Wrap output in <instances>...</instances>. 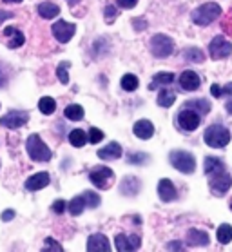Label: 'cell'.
Segmentation results:
<instances>
[{
	"label": "cell",
	"mask_w": 232,
	"mask_h": 252,
	"mask_svg": "<svg viewBox=\"0 0 232 252\" xmlns=\"http://www.w3.org/2000/svg\"><path fill=\"white\" fill-rule=\"evenodd\" d=\"M138 4V0H118V6L124 9H133Z\"/></svg>",
	"instance_id": "42"
},
{
	"label": "cell",
	"mask_w": 232,
	"mask_h": 252,
	"mask_svg": "<svg viewBox=\"0 0 232 252\" xmlns=\"http://www.w3.org/2000/svg\"><path fill=\"white\" fill-rule=\"evenodd\" d=\"M210 93H212V96L214 98H220V96H232V84H227V86L220 87V86H210Z\"/></svg>",
	"instance_id": "34"
},
{
	"label": "cell",
	"mask_w": 232,
	"mask_h": 252,
	"mask_svg": "<svg viewBox=\"0 0 232 252\" xmlns=\"http://www.w3.org/2000/svg\"><path fill=\"white\" fill-rule=\"evenodd\" d=\"M49 185V174L47 172H36L33 176L28 178V182H26V189L28 190H40L47 187Z\"/></svg>",
	"instance_id": "17"
},
{
	"label": "cell",
	"mask_w": 232,
	"mask_h": 252,
	"mask_svg": "<svg viewBox=\"0 0 232 252\" xmlns=\"http://www.w3.org/2000/svg\"><path fill=\"white\" fill-rule=\"evenodd\" d=\"M98 156H100L102 160H118L120 156H122V145L116 142H111L109 145H105L103 149L98 151Z\"/></svg>",
	"instance_id": "20"
},
{
	"label": "cell",
	"mask_w": 232,
	"mask_h": 252,
	"mask_svg": "<svg viewBox=\"0 0 232 252\" xmlns=\"http://www.w3.org/2000/svg\"><path fill=\"white\" fill-rule=\"evenodd\" d=\"M6 82H7V78H6L4 75H2V71H0V87L6 86Z\"/></svg>",
	"instance_id": "47"
},
{
	"label": "cell",
	"mask_w": 232,
	"mask_h": 252,
	"mask_svg": "<svg viewBox=\"0 0 232 252\" xmlns=\"http://www.w3.org/2000/svg\"><path fill=\"white\" fill-rule=\"evenodd\" d=\"M51 31H53V36H55L58 42L67 44V42L73 38L74 31H76V26H74V24L66 22V20H58L57 24H53Z\"/></svg>",
	"instance_id": "9"
},
{
	"label": "cell",
	"mask_w": 232,
	"mask_h": 252,
	"mask_svg": "<svg viewBox=\"0 0 232 252\" xmlns=\"http://www.w3.org/2000/svg\"><path fill=\"white\" fill-rule=\"evenodd\" d=\"M85 209V200L84 196H76L73 200L69 201V212H71V216H80Z\"/></svg>",
	"instance_id": "31"
},
{
	"label": "cell",
	"mask_w": 232,
	"mask_h": 252,
	"mask_svg": "<svg viewBox=\"0 0 232 252\" xmlns=\"http://www.w3.org/2000/svg\"><path fill=\"white\" fill-rule=\"evenodd\" d=\"M174 100H176L174 91H170V89H162L156 102H158L160 107H170V105L174 103Z\"/></svg>",
	"instance_id": "27"
},
{
	"label": "cell",
	"mask_w": 232,
	"mask_h": 252,
	"mask_svg": "<svg viewBox=\"0 0 232 252\" xmlns=\"http://www.w3.org/2000/svg\"><path fill=\"white\" fill-rule=\"evenodd\" d=\"M209 234L205 232V230H199V229H191L187 232V243L193 247H207L209 245Z\"/></svg>",
	"instance_id": "19"
},
{
	"label": "cell",
	"mask_w": 232,
	"mask_h": 252,
	"mask_svg": "<svg viewBox=\"0 0 232 252\" xmlns=\"http://www.w3.org/2000/svg\"><path fill=\"white\" fill-rule=\"evenodd\" d=\"M231 209H232V200H231Z\"/></svg>",
	"instance_id": "51"
},
{
	"label": "cell",
	"mask_w": 232,
	"mask_h": 252,
	"mask_svg": "<svg viewBox=\"0 0 232 252\" xmlns=\"http://www.w3.org/2000/svg\"><path fill=\"white\" fill-rule=\"evenodd\" d=\"M220 15H221V7L216 2H207V4H201L199 7H196L191 17H193V22L196 26H209Z\"/></svg>",
	"instance_id": "3"
},
{
	"label": "cell",
	"mask_w": 232,
	"mask_h": 252,
	"mask_svg": "<svg viewBox=\"0 0 232 252\" xmlns=\"http://www.w3.org/2000/svg\"><path fill=\"white\" fill-rule=\"evenodd\" d=\"M116 17H118V11H116V7H114V6H107V7H105V22L111 24Z\"/></svg>",
	"instance_id": "40"
},
{
	"label": "cell",
	"mask_w": 232,
	"mask_h": 252,
	"mask_svg": "<svg viewBox=\"0 0 232 252\" xmlns=\"http://www.w3.org/2000/svg\"><path fill=\"white\" fill-rule=\"evenodd\" d=\"M227 111H229V115H232V100H229V102H227Z\"/></svg>",
	"instance_id": "48"
},
{
	"label": "cell",
	"mask_w": 232,
	"mask_h": 252,
	"mask_svg": "<svg viewBox=\"0 0 232 252\" xmlns=\"http://www.w3.org/2000/svg\"><path fill=\"white\" fill-rule=\"evenodd\" d=\"M67 67H69V62H62L57 69V75L62 84H69V76H67V71H66Z\"/></svg>",
	"instance_id": "37"
},
{
	"label": "cell",
	"mask_w": 232,
	"mask_h": 252,
	"mask_svg": "<svg viewBox=\"0 0 232 252\" xmlns=\"http://www.w3.org/2000/svg\"><path fill=\"white\" fill-rule=\"evenodd\" d=\"M203 140L212 149H223L231 142V131L220 124H214V126H209L205 129Z\"/></svg>",
	"instance_id": "2"
},
{
	"label": "cell",
	"mask_w": 232,
	"mask_h": 252,
	"mask_svg": "<svg viewBox=\"0 0 232 252\" xmlns=\"http://www.w3.org/2000/svg\"><path fill=\"white\" fill-rule=\"evenodd\" d=\"M199 122H201V116L196 109H191V107H185L178 113V126L187 132L196 131L199 127Z\"/></svg>",
	"instance_id": "7"
},
{
	"label": "cell",
	"mask_w": 232,
	"mask_h": 252,
	"mask_svg": "<svg viewBox=\"0 0 232 252\" xmlns=\"http://www.w3.org/2000/svg\"><path fill=\"white\" fill-rule=\"evenodd\" d=\"M85 251L87 252H109L111 251V245H109V240L103 234H93V236H89V240H87Z\"/></svg>",
	"instance_id": "13"
},
{
	"label": "cell",
	"mask_w": 232,
	"mask_h": 252,
	"mask_svg": "<svg viewBox=\"0 0 232 252\" xmlns=\"http://www.w3.org/2000/svg\"><path fill=\"white\" fill-rule=\"evenodd\" d=\"M29 120V115L24 111H11L6 116L0 118V126L7 127V129H18V127L26 126Z\"/></svg>",
	"instance_id": "10"
},
{
	"label": "cell",
	"mask_w": 232,
	"mask_h": 252,
	"mask_svg": "<svg viewBox=\"0 0 232 252\" xmlns=\"http://www.w3.org/2000/svg\"><path fill=\"white\" fill-rule=\"evenodd\" d=\"M140 187H142V182L136 176H125L120 184V192L124 196H136L140 192Z\"/></svg>",
	"instance_id": "16"
},
{
	"label": "cell",
	"mask_w": 232,
	"mask_h": 252,
	"mask_svg": "<svg viewBox=\"0 0 232 252\" xmlns=\"http://www.w3.org/2000/svg\"><path fill=\"white\" fill-rule=\"evenodd\" d=\"M4 34H6V36H11V40H9V44H7L11 49L24 46V42H26V36H24V34L15 28H6L4 29Z\"/></svg>",
	"instance_id": "22"
},
{
	"label": "cell",
	"mask_w": 232,
	"mask_h": 252,
	"mask_svg": "<svg viewBox=\"0 0 232 252\" xmlns=\"http://www.w3.org/2000/svg\"><path fill=\"white\" fill-rule=\"evenodd\" d=\"M67 2H69V6H73V4H76L78 0H67Z\"/></svg>",
	"instance_id": "50"
},
{
	"label": "cell",
	"mask_w": 232,
	"mask_h": 252,
	"mask_svg": "<svg viewBox=\"0 0 232 252\" xmlns=\"http://www.w3.org/2000/svg\"><path fill=\"white\" fill-rule=\"evenodd\" d=\"M136 26V31H142L143 28H145V26H147V22L145 24H142V20H134V22H133Z\"/></svg>",
	"instance_id": "45"
},
{
	"label": "cell",
	"mask_w": 232,
	"mask_h": 252,
	"mask_svg": "<svg viewBox=\"0 0 232 252\" xmlns=\"http://www.w3.org/2000/svg\"><path fill=\"white\" fill-rule=\"evenodd\" d=\"M133 132H134V136H138L140 140H149V138H153V134H154L153 122L138 120L134 124V127H133Z\"/></svg>",
	"instance_id": "18"
},
{
	"label": "cell",
	"mask_w": 232,
	"mask_h": 252,
	"mask_svg": "<svg viewBox=\"0 0 232 252\" xmlns=\"http://www.w3.org/2000/svg\"><path fill=\"white\" fill-rule=\"evenodd\" d=\"M138 78L134 75H124L122 76V80H120V86L124 91H136L138 89Z\"/></svg>",
	"instance_id": "32"
},
{
	"label": "cell",
	"mask_w": 232,
	"mask_h": 252,
	"mask_svg": "<svg viewBox=\"0 0 232 252\" xmlns=\"http://www.w3.org/2000/svg\"><path fill=\"white\" fill-rule=\"evenodd\" d=\"M172 51H174V42L170 36L158 33L151 38V53L156 58H167L172 55Z\"/></svg>",
	"instance_id": "6"
},
{
	"label": "cell",
	"mask_w": 232,
	"mask_h": 252,
	"mask_svg": "<svg viewBox=\"0 0 232 252\" xmlns=\"http://www.w3.org/2000/svg\"><path fill=\"white\" fill-rule=\"evenodd\" d=\"M69 142H71V145L73 147H84L85 142H87V134H85V131H82V129H73V131L69 132Z\"/></svg>",
	"instance_id": "25"
},
{
	"label": "cell",
	"mask_w": 232,
	"mask_h": 252,
	"mask_svg": "<svg viewBox=\"0 0 232 252\" xmlns=\"http://www.w3.org/2000/svg\"><path fill=\"white\" fill-rule=\"evenodd\" d=\"M62 252L64 251V247L58 243L57 240H53V238H45L44 240V247H42V252Z\"/></svg>",
	"instance_id": "36"
},
{
	"label": "cell",
	"mask_w": 232,
	"mask_h": 252,
	"mask_svg": "<svg viewBox=\"0 0 232 252\" xmlns=\"http://www.w3.org/2000/svg\"><path fill=\"white\" fill-rule=\"evenodd\" d=\"M205 174L209 178V187L212 194L223 196L232 187V176L227 172L225 163L216 156L205 158Z\"/></svg>",
	"instance_id": "1"
},
{
	"label": "cell",
	"mask_w": 232,
	"mask_h": 252,
	"mask_svg": "<svg viewBox=\"0 0 232 252\" xmlns=\"http://www.w3.org/2000/svg\"><path fill=\"white\" fill-rule=\"evenodd\" d=\"M64 115H66V118H67V120L80 122L82 118H84L85 113H84V107H82V105H78V103H71V105H67V107H66Z\"/></svg>",
	"instance_id": "23"
},
{
	"label": "cell",
	"mask_w": 232,
	"mask_h": 252,
	"mask_svg": "<svg viewBox=\"0 0 232 252\" xmlns=\"http://www.w3.org/2000/svg\"><path fill=\"white\" fill-rule=\"evenodd\" d=\"M216 238L220 241L221 245H227L232 241V227L229 223H223L218 227V232H216Z\"/></svg>",
	"instance_id": "26"
},
{
	"label": "cell",
	"mask_w": 232,
	"mask_h": 252,
	"mask_svg": "<svg viewBox=\"0 0 232 252\" xmlns=\"http://www.w3.org/2000/svg\"><path fill=\"white\" fill-rule=\"evenodd\" d=\"M2 221H11L13 218H15V211H11V209H7V211H4L2 212Z\"/></svg>",
	"instance_id": "43"
},
{
	"label": "cell",
	"mask_w": 232,
	"mask_h": 252,
	"mask_svg": "<svg viewBox=\"0 0 232 252\" xmlns=\"http://www.w3.org/2000/svg\"><path fill=\"white\" fill-rule=\"evenodd\" d=\"M180 86L183 91H196L201 86V80L194 71H183L180 75Z\"/></svg>",
	"instance_id": "15"
},
{
	"label": "cell",
	"mask_w": 232,
	"mask_h": 252,
	"mask_svg": "<svg viewBox=\"0 0 232 252\" xmlns=\"http://www.w3.org/2000/svg\"><path fill=\"white\" fill-rule=\"evenodd\" d=\"M58 13H60V7L57 4H53V2H42L38 6V15L42 18H45V20L58 17Z\"/></svg>",
	"instance_id": "21"
},
{
	"label": "cell",
	"mask_w": 232,
	"mask_h": 252,
	"mask_svg": "<svg viewBox=\"0 0 232 252\" xmlns=\"http://www.w3.org/2000/svg\"><path fill=\"white\" fill-rule=\"evenodd\" d=\"M169 161L170 165L178 169L180 172H183V174H193L194 169H196V160L187 151H172L169 155Z\"/></svg>",
	"instance_id": "5"
},
{
	"label": "cell",
	"mask_w": 232,
	"mask_h": 252,
	"mask_svg": "<svg viewBox=\"0 0 232 252\" xmlns=\"http://www.w3.org/2000/svg\"><path fill=\"white\" fill-rule=\"evenodd\" d=\"M4 2H6V4H20L22 0H4Z\"/></svg>",
	"instance_id": "49"
},
{
	"label": "cell",
	"mask_w": 232,
	"mask_h": 252,
	"mask_svg": "<svg viewBox=\"0 0 232 252\" xmlns=\"http://www.w3.org/2000/svg\"><path fill=\"white\" fill-rule=\"evenodd\" d=\"M114 243H116V249H118V251L127 252V251H138L140 245H142V240H140V236L118 234L114 238Z\"/></svg>",
	"instance_id": "12"
},
{
	"label": "cell",
	"mask_w": 232,
	"mask_h": 252,
	"mask_svg": "<svg viewBox=\"0 0 232 252\" xmlns=\"http://www.w3.org/2000/svg\"><path fill=\"white\" fill-rule=\"evenodd\" d=\"M13 13H6V11H0V22L4 20V18H11Z\"/></svg>",
	"instance_id": "46"
},
{
	"label": "cell",
	"mask_w": 232,
	"mask_h": 252,
	"mask_svg": "<svg viewBox=\"0 0 232 252\" xmlns=\"http://www.w3.org/2000/svg\"><path fill=\"white\" fill-rule=\"evenodd\" d=\"M111 178H113V169H109V167H98L89 172V180L98 189H107Z\"/></svg>",
	"instance_id": "11"
},
{
	"label": "cell",
	"mask_w": 232,
	"mask_h": 252,
	"mask_svg": "<svg viewBox=\"0 0 232 252\" xmlns=\"http://www.w3.org/2000/svg\"><path fill=\"white\" fill-rule=\"evenodd\" d=\"M127 161L133 163V165H143V163L149 161V155H145V153H129Z\"/></svg>",
	"instance_id": "35"
},
{
	"label": "cell",
	"mask_w": 232,
	"mask_h": 252,
	"mask_svg": "<svg viewBox=\"0 0 232 252\" xmlns=\"http://www.w3.org/2000/svg\"><path fill=\"white\" fill-rule=\"evenodd\" d=\"M102 138H103V132L100 131V129H97V127H91V129H89V142L91 143L102 142Z\"/></svg>",
	"instance_id": "38"
},
{
	"label": "cell",
	"mask_w": 232,
	"mask_h": 252,
	"mask_svg": "<svg viewBox=\"0 0 232 252\" xmlns=\"http://www.w3.org/2000/svg\"><path fill=\"white\" fill-rule=\"evenodd\" d=\"M172 82H174V75H172V73H158V75L153 76V82H151L149 89L153 91V89H156L158 86H169Z\"/></svg>",
	"instance_id": "24"
},
{
	"label": "cell",
	"mask_w": 232,
	"mask_h": 252,
	"mask_svg": "<svg viewBox=\"0 0 232 252\" xmlns=\"http://www.w3.org/2000/svg\"><path fill=\"white\" fill-rule=\"evenodd\" d=\"M26 149H28L29 158L33 161H49L51 160V151L49 147L42 142V138L38 134H31L28 138V143H26Z\"/></svg>",
	"instance_id": "4"
},
{
	"label": "cell",
	"mask_w": 232,
	"mask_h": 252,
	"mask_svg": "<svg viewBox=\"0 0 232 252\" xmlns=\"http://www.w3.org/2000/svg\"><path fill=\"white\" fill-rule=\"evenodd\" d=\"M183 57H185V60H189V62H196V63L205 62L203 51L198 49V47H187V49L183 51Z\"/></svg>",
	"instance_id": "28"
},
{
	"label": "cell",
	"mask_w": 232,
	"mask_h": 252,
	"mask_svg": "<svg viewBox=\"0 0 232 252\" xmlns=\"http://www.w3.org/2000/svg\"><path fill=\"white\" fill-rule=\"evenodd\" d=\"M158 196L162 201H174L178 198V190H176L174 184L170 182L169 178L160 180L158 184Z\"/></svg>",
	"instance_id": "14"
},
{
	"label": "cell",
	"mask_w": 232,
	"mask_h": 252,
	"mask_svg": "<svg viewBox=\"0 0 232 252\" xmlns=\"http://www.w3.org/2000/svg\"><path fill=\"white\" fill-rule=\"evenodd\" d=\"M185 107H191V109H196L199 115H207L210 111V103L203 98H198V100H191V102L185 103Z\"/></svg>",
	"instance_id": "30"
},
{
	"label": "cell",
	"mask_w": 232,
	"mask_h": 252,
	"mask_svg": "<svg viewBox=\"0 0 232 252\" xmlns=\"http://www.w3.org/2000/svg\"><path fill=\"white\" fill-rule=\"evenodd\" d=\"M167 251H183V245H181L180 241H170L169 245H167Z\"/></svg>",
	"instance_id": "44"
},
{
	"label": "cell",
	"mask_w": 232,
	"mask_h": 252,
	"mask_svg": "<svg viewBox=\"0 0 232 252\" xmlns=\"http://www.w3.org/2000/svg\"><path fill=\"white\" fill-rule=\"evenodd\" d=\"M221 28H223L225 33H229L232 36V9L227 13V17H225V20H223V24H221Z\"/></svg>",
	"instance_id": "39"
},
{
	"label": "cell",
	"mask_w": 232,
	"mask_h": 252,
	"mask_svg": "<svg viewBox=\"0 0 232 252\" xmlns=\"http://www.w3.org/2000/svg\"><path fill=\"white\" fill-rule=\"evenodd\" d=\"M232 53V44L225 40V36H214L209 44V55L212 60H221L227 58Z\"/></svg>",
	"instance_id": "8"
},
{
	"label": "cell",
	"mask_w": 232,
	"mask_h": 252,
	"mask_svg": "<svg viewBox=\"0 0 232 252\" xmlns=\"http://www.w3.org/2000/svg\"><path fill=\"white\" fill-rule=\"evenodd\" d=\"M84 200H85V207H89V209H97L98 205H100V196L97 194V192H93V190H85L84 194Z\"/></svg>",
	"instance_id": "33"
},
{
	"label": "cell",
	"mask_w": 232,
	"mask_h": 252,
	"mask_svg": "<svg viewBox=\"0 0 232 252\" xmlns=\"http://www.w3.org/2000/svg\"><path fill=\"white\" fill-rule=\"evenodd\" d=\"M38 109H40V113H44V115H53L55 109H57V102H55L51 96H42L38 102Z\"/></svg>",
	"instance_id": "29"
},
{
	"label": "cell",
	"mask_w": 232,
	"mask_h": 252,
	"mask_svg": "<svg viewBox=\"0 0 232 252\" xmlns=\"http://www.w3.org/2000/svg\"><path fill=\"white\" fill-rule=\"evenodd\" d=\"M53 212H57V214H62L64 211H66V201L64 200H57L55 203H53Z\"/></svg>",
	"instance_id": "41"
}]
</instances>
